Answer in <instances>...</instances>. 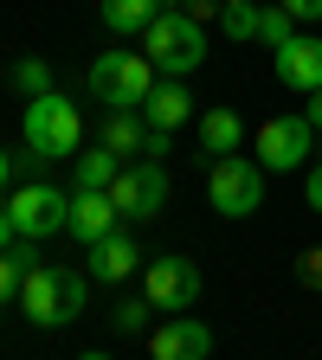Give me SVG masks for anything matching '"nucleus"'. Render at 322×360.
<instances>
[{
    "instance_id": "7ed1b4c3",
    "label": "nucleus",
    "mask_w": 322,
    "mask_h": 360,
    "mask_svg": "<svg viewBox=\"0 0 322 360\" xmlns=\"http://www.w3.org/2000/svg\"><path fill=\"white\" fill-rule=\"evenodd\" d=\"M84 148V116L71 97H58V90H45V97L26 103V155L39 161H65Z\"/></svg>"
},
{
    "instance_id": "412c9836",
    "label": "nucleus",
    "mask_w": 322,
    "mask_h": 360,
    "mask_svg": "<svg viewBox=\"0 0 322 360\" xmlns=\"http://www.w3.org/2000/svg\"><path fill=\"white\" fill-rule=\"evenodd\" d=\"M26 245H32V238H20L13 251H0V309H7V302H20V277H26Z\"/></svg>"
},
{
    "instance_id": "9d476101",
    "label": "nucleus",
    "mask_w": 322,
    "mask_h": 360,
    "mask_svg": "<svg viewBox=\"0 0 322 360\" xmlns=\"http://www.w3.org/2000/svg\"><path fill=\"white\" fill-rule=\"evenodd\" d=\"M213 354V328L200 315H161L149 328V360H206Z\"/></svg>"
},
{
    "instance_id": "4468645a",
    "label": "nucleus",
    "mask_w": 322,
    "mask_h": 360,
    "mask_svg": "<svg viewBox=\"0 0 322 360\" xmlns=\"http://www.w3.org/2000/svg\"><path fill=\"white\" fill-rule=\"evenodd\" d=\"M200 148H206L213 161L239 155V148H245V116H239L233 103H213V110H200Z\"/></svg>"
},
{
    "instance_id": "0eeeda50",
    "label": "nucleus",
    "mask_w": 322,
    "mask_h": 360,
    "mask_svg": "<svg viewBox=\"0 0 322 360\" xmlns=\"http://www.w3.org/2000/svg\"><path fill=\"white\" fill-rule=\"evenodd\" d=\"M7 212H13V225H20V238H52V232H65V225H71V193L52 187V180H26V187H13Z\"/></svg>"
},
{
    "instance_id": "7c9ffc66",
    "label": "nucleus",
    "mask_w": 322,
    "mask_h": 360,
    "mask_svg": "<svg viewBox=\"0 0 322 360\" xmlns=\"http://www.w3.org/2000/svg\"><path fill=\"white\" fill-rule=\"evenodd\" d=\"M78 360H110V354H78Z\"/></svg>"
},
{
    "instance_id": "aec40b11",
    "label": "nucleus",
    "mask_w": 322,
    "mask_h": 360,
    "mask_svg": "<svg viewBox=\"0 0 322 360\" xmlns=\"http://www.w3.org/2000/svg\"><path fill=\"white\" fill-rule=\"evenodd\" d=\"M219 32L233 45H252L258 39V0H225L219 7Z\"/></svg>"
},
{
    "instance_id": "6ab92c4d",
    "label": "nucleus",
    "mask_w": 322,
    "mask_h": 360,
    "mask_svg": "<svg viewBox=\"0 0 322 360\" xmlns=\"http://www.w3.org/2000/svg\"><path fill=\"white\" fill-rule=\"evenodd\" d=\"M110 328L116 335H149L155 328V302L149 296H116L110 302Z\"/></svg>"
},
{
    "instance_id": "2eb2a0df",
    "label": "nucleus",
    "mask_w": 322,
    "mask_h": 360,
    "mask_svg": "<svg viewBox=\"0 0 322 360\" xmlns=\"http://www.w3.org/2000/svg\"><path fill=\"white\" fill-rule=\"evenodd\" d=\"M187 116H194V97H187V84H180V77H161L149 97H142V122H149V129H168V135H174Z\"/></svg>"
},
{
    "instance_id": "b1692460",
    "label": "nucleus",
    "mask_w": 322,
    "mask_h": 360,
    "mask_svg": "<svg viewBox=\"0 0 322 360\" xmlns=\"http://www.w3.org/2000/svg\"><path fill=\"white\" fill-rule=\"evenodd\" d=\"M303 200H309V212H322V155L303 167Z\"/></svg>"
},
{
    "instance_id": "9b49d317",
    "label": "nucleus",
    "mask_w": 322,
    "mask_h": 360,
    "mask_svg": "<svg viewBox=\"0 0 322 360\" xmlns=\"http://www.w3.org/2000/svg\"><path fill=\"white\" fill-rule=\"evenodd\" d=\"M271 65H278V84H284V90L316 97V90H322V39H316V32H297L290 45L271 52Z\"/></svg>"
},
{
    "instance_id": "2f4dec72",
    "label": "nucleus",
    "mask_w": 322,
    "mask_h": 360,
    "mask_svg": "<svg viewBox=\"0 0 322 360\" xmlns=\"http://www.w3.org/2000/svg\"><path fill=\"white\" fill-rule=\"evenodd\" d=\"M161 7H187V0H161Z\"/></svg>"
},
{
    "instance_id": "c85d7f7f",
    "label": "nucleus",
    "mask_w": 322,
    "mask_h": 360,
    "mask_svg": "<svg viewBox=\"0 0 322 360\" xmlns=\"http://www.w3.org/2000/svg\"><path fill=\"white\" fill-rule=\"evenodd\" d=\"M7 180H13V155L0 148V193H7Z\"/></svg>"
},
{
    "instance_id": "393cba45",
    "label": "nucleus",
    "mask_w": 322,
    "mask_h": 360,
    "mask_svg": "<svg viewBox=\"0 0 322 360\" xmlns=\"http://www.w3.org/2000/svg\"><path fill=\"white\" fill-rule=\"evenodd\" d=\"M297 270H303V283H309V290H322V245H309V251L297 257Z\"/></svg>"
},
{
    "instance_id": "dca6fc26",
    "label": "nucleus",
    "mask_w": 322,
    "mask_h": 360,
    "mask_svg": "<svg viewBox=\"0 0 322 360\" xmlns=\"http://www.w3.org/2000/svg\"><path fill=\"white\" fill-rule=\"evenodd\" d=\"M155 13H161V0H104V7H97V20H104L116 39H142V32L155 26Z\"/></svg>"
},
{
    "instance_id": "f03ea898",
    "label": "nucleus",
    "mask_w": 322,
    "mask_h": 360,
    "mask_svg": "<svg viewBox=\"0 0 322 360\" xmlns=\"http://www.w3.org/2000/svg\"><path fill=\"white\" fill-rule=\"evenodd\" d=\"M135 45H142V58H149L161 77H194V71L206 65V26H200L194 13H180V7H161L155 26L135 39Z\"/></svg>"
},
{
    "instance_id": "5701e85b",
    "label": "nucleus",
    "mask_w": 322,
    "mask_h": 360,
    "mask_svg": "<svg viewBox=\"0 0 322 360\" xmlns=\"http://www.w3.org/2000/svg\"><path fill=\"white\" fill-rule=\"evenodd\" d=\"M13 90L20 97H45V90H52V71H45L39 58H20L13 65Z\"/></svg>"
},
{
    "instance_id": "f257e3e1",
    "label": "nucleus",
    "mask_w": 322,
    "mask_h": 360,
    "mask_svg": "<svg viewBox=\"0 0 322 360\" xmlns=\"http://www.w3.org/2000/svg\"><path fill=\"white\" fill-rule=\"evenodd\" d=\"M90 302V270H71V264H26L20 277V309L32 328H71Z\"/></svg>"
},
{
    "instance_id": "20e7f679",
    "label": "nucleus",
    "mask_w": 322,
    "mask_h": 360,
    "mask_svg": "<svg viewBox=\"0 0 322 360\" xmlns=\"http://www.w3.org/2000/svg\"><path fill=\"white\" fill-rule=\"evenodd\" d=\"M84 84H90V97H97L104 110H142V97L161 77H155V65L142 52H104L97 65L84 71Z\"/></svg>"
},
{
    "instance_id": "cd10ccee",
    "label": "nucleus",
    "mask_w": 322,
    "mask_h": 360,
    "mask_svg": "<svg viewBox=\"0 0 322 360\" xmlns=\"http://www.w3.org/2000/svg\"><path fill=\"white\" fill-rule=\"evenodd\" d=\"M13 245H20V225H13L7 206H0V251H13Z\"/></svg>"
},
{
    "instance_id": "a878e982",
    "label": "nucleus",
    "mask_w": 322,
    "mask_h": 360,
    "mask_svg": "<svg viewBox=\"0 0 322 360\" xmlns=\"http://www.w3.org/2000/svg\"><path fill=\"white\" fill-rule=\"evenodd\" d=\"M284 13H290L297 26H316V20H322V0H284Z\"/></svg>"
},
{
    "instance_id": "c756f323",
    "label": "nucleus",
    "mask_w": 322,
    "mask_h": 360,
    "mask_svg": "<svg viewBox=\"0 0 322 360\" xmlns=\"http://www.w3.org/2000/svg\"><path fill=\"white\" fill-rule=\"evenodd\" d=\"M303 116H309V122L322 129V90H316V97H309V110H303Z\"/></svg>"
},
{
    "instance_id": "39448f33",
    "label": "nucleus",
    "mask_w": 322,
    "mask_h": 360,
    "mask_svg": "<svg viewBox=\"0 0 322 360\" xmlns=\"http://www.w3.org/2000/svg\"><path fill=\"white\" fill-rule=\"evenodd\" d=\"M252 155L264 174H297L316 161V122L309 116H271L252 129Z\"/></svg>"
},
{
    "instance_id": "1a4fd4ad",
    "label": "nucleus",
    "mask_w": 322,
    "mask_h": 360,
    "mask_svg": "<svg viewBox=\"0 0 322 360\" xmlns=\"http://www.w3.org/2000/svg\"><path fill=\"white\" fill-rule=\"evenodd\" d=\"M142 296L155 302V315H187L200 302V264L194 257H149L142 264Z\"/></svg>"
},
{
    "instance_id": "f3484780",
    "label": "nucleus",
    "mask_w": 322,
    "mask_h": 360,
    "mask_svg": "<svg viewBox=\"0 0 322 360\" xmlns=\"http://www.w3.org/2000/svg\"><path fill=\"white\" fill-rule=\"evenodd\" d=\"M97 142H104L110 155H123V161H129V155H142V142H149V122H142V110H110Z\"/></svg>"
},
{
    "instance_id": "bb28decb",
    "label": "nucleus",
    "mask_w": 322,
    "mask_h": 360,
    "mask_svg": "<svg viewBox=\"0 0 322 360\" xmlns=\"http://www.w3.org/2000/svg\"><path fill=\"white\" fill-rule=\"evenodd\" d=\"M168 148H174V135H168V129H149V142H142V155H149V161H168Z\"/></svg>"
},
{
    "instance_id": "f8f14e48",
    "label": "nucleus",
    "mask_w": 322,
    "mask_h": 360,
    "mask_svg": "<svg viewBox=\"0 0 322 360\" xmlns=\"http://www.w3.org/2000/svg\"><path fill=\"white\" fill-rule=\"evenodd\" d=\"M116 225H123V212H116V200H110V193H90V187H78V193H71V225H65V232H71L84 251L97 245V238H110Z\"/></svg>"
},
{
    "instance_id": "4be33fe9",
    "label": "nucleus",
    "mask_w": 322,
    "mask_h": 360,
    "mask_svg": "<svg viewBox=\"0 0 322 360\" xmlns=\"http://www.w3.org/2000/svg\"><path fill=\"white\" fill-rule=\"evenodd\" d=\"M290 39H297V20H290L284 7H258V45L278 52V45H290Z\"/></svg>"
},
{
    "instance_id": "ddd939ff",
    "label": "nucleus",
    "mask_w": 322,
    "mask_h": 360,
    "mask_svg": "<svg viewBox=\"0 0 322 360\" xmlns=\"http://www.w3.org/2000/svg\"><path fill=\"white\" fill-rule=\"evenodd\" d=\"M135 270H142V245H135L123 225H116L110 238L90 245V277H97V283H129Z\"/></svg>"
},
{
    "instance_id": "a211bd4d",
    "label": "nucleus",
    "mask_w": 322,
    "mask_h": 360,
    "mask_svg": "<svg viewBox=\"0 0 322 360\" xmlns=\"http://www.w3.org/2000/svg\"><path fill=\"white\" fill-rule=\"evenodd\" d=\"M71 161H78V187H90V193H110V180L123 174V155H110L104 142L97 148H78Z\"/></svg>"
},
{
    "instance_id": "423d86ee",
    "label": "nucleus",
    "mask_w": 322,
    "mask_h": 360,
    "mask_svg": "<svg viewBox=\"0 0 322 360\" xmlns=\"http://www.w3.org/2000/svg\"><path fill=\"white\" fill-rule=\"evenodd\" d=\"M206 200H213L219 219H252L264 206V167H258V155H225V161H213Z\"/></svg>"
},
{
    "instance_id": "6e6552de",
    "label": "nucleus",
    "mask_w": 322,
    "mask_h": 360,
    "mask_svg": "<svg viewBox=\"0 0 322 360\" xmlns=\"http://www.w3.org/2000/svg\"><path fill=\"white\" fill-rule=\"evenodd\" d=\"M110 200L129 225H142L168 206V161H123V174L110 180Z\"/></svg>"
}]
</instances>
